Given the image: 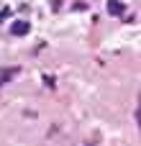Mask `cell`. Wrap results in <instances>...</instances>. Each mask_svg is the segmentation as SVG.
Returning <instances> with one entry per match:
<instances>
[{
	"mask_svg": "<svg viewBox=\"0 0 141 146\" xmlns=\"http://www.w3.org/2000/svg\"><path fill=\"white\" fill-rule=\"evenodd\" d=\"M28 31H31V23H28V21H15V23L10 26V33H13V36H26Z\"/></svg>",
	"mask_w": 141,
	"mask_h": 146,
	"instance_id": "6da1fadb",
	"label": "cell"
},
{
	"mask_svg": "<svg viewBox=\"0 0 141 146\" xmlns=\"http://www.w3.org/2000/svg\"><path fill=\"white\" fill-rule=\"evenodd\" d=\"M123 10H126L123 3H118V0H110V3H108V13H110V15H121Z\"/></svg>",
	"mask_w": 141,
	"mask_h": 146,
	"instance_id": "7a4b0ae2",
	"label": "cell"
}]
</instances>
